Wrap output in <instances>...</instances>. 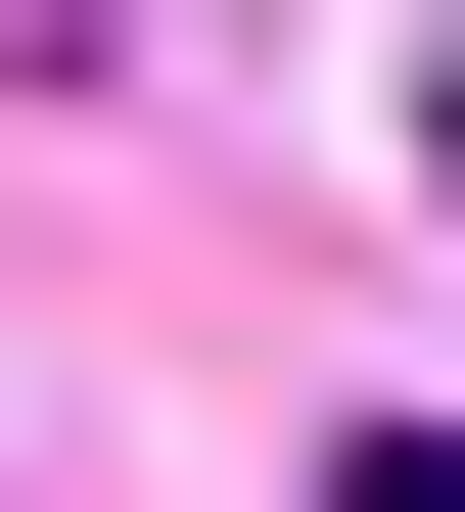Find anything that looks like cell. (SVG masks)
Wrapping results in <instances>:
<instances>
[{
    "label": "cell",
    "instance_id": "cell-1",
    "mask_svg": "<svg viewBox=\"0 0 465 512\" xmlns=\"http://www.w3.org/2000/svg\"><path fill=\"white\" fill-rule=\"evenodd\" d=\"M326 512H465V419H326Z\"/></svg>",
    "mask_w": 465,
    "mask_h": 512
}]
</instances>
